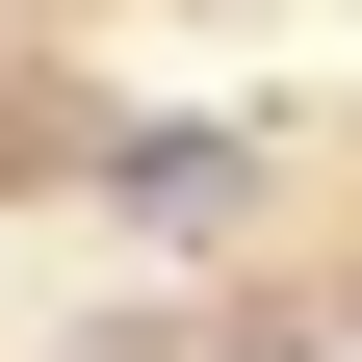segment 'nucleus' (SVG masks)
<instances>
[{
    "label": "nucleus",
    "mask_w": 362,
    "mask_h": 362,
    "mask_svg": "<svg viewBox=\"0 0 362 362\" xmlns=\"http://www.w3.org/2000/svg\"><path fill=\"white\" fill-rule=\"evenodd\" d=\"M104 207H156V233H233V129H104Z\"/></svg>",
    "instance_id": "obj_1"
}]
</instances>
